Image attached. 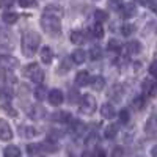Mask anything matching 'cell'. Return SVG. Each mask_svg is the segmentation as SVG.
I'll return each mask as SVG.
<instances>
[{"label":"cell","instance_id":"cell-1","mask_svg":"<svg viewBox=\"0 0 157 157\" xmlns=\"http://www.w3.org/2000/svg\"><path fill=\"white\" fill-rule=\"evenodd\" d=\"M41 43V38L36 32H27L22 35V54L25 57H33Z\"/></svg>","mask_w":157,"mask_h":157},{"label":"cell","instance_id":"cell-2","mask_svg":"<svg viewBox=\"0 0 157 157\" xmlns=\"http://www.w3.org/2000/svg\"><path fill=\"white\" fill-rule=\"evenodd\" d=\"M41 27L49 36H58L61 32V22L60 17L52 14V13H44L41 17Z\"/></svg>","mask_w":157,"mask_h":157},{"label":"cell","instance_id":"cell-3","mask_svg":"<svg viewBox=\"0 0 157 157\" xmlns=\"http://www.w3.org/2000/svg\"><path fill=\"white\" fill-rule=\"evenodd\" d=\"M25 74H27L32 80L35 82V83H43V80H44V71L39 68V64H36V63H32V64H29L27 68H25V71H24Z\"/></svg>","mask_w":157,"mask_h":157},{"label":"cell","instance_id":"cell-4","mask_svg":"<svg viewBox=\"0 0 157 157\" xmlns=\"http://www.w3.org/2000/svg\"><path fill=\"white\" fill-rule=\"evenodd\" d=\"M78 109H80V112L85 113V115L94 113V110H96V99L91 96V94H83V96H82V101H80V105H78Z\"/></svg>","mask_w":157,"mask_h":157},{"label":"cell","instance_id":"cell-5","mask_svg":"<svg viewBox=\"0 0 157 157\" xmlns=\"http://www.w3.org/2000/svg\"><path fill=\"white\" fill-rule=\"evenodd\" d=\"M17 58L11 57V55H0V68H2L3 71H13L17 68Z\"/></svg>","mask_w":157,"mask_h":157},{"label":"cell","instance_id":"cell-6","mask_svg":"<svg viewBox=\"0 0 157 157\" xmlns=\"http://www.w3.org/2000/svg\"><path fill=\"white\" fill-rule=\"evenodd\" d=\"M0 138L3 141H8L13 138V130H11V126L8 124V121L5 120H0Z\"/></svg>","mask_w":157,"mask_h":157},{"label":"cell","instance_id":"cell-7","mask_svg":"<svg viewBox=\"0 0 157 157\" xmlns=\"http://www.w3.org/2000/svg\"><path fill=\"white\" fill-rule=\"evenodd\" d=\"M49 102L52 104V105H60V104L63 102V99H64V96H63V91L61 90H52V91H49Z\"/></svg>","mask_w":157,"mask_h":157},{"label":"cell","instance_id":"cell-8","mask_svg":"<svg viewBox=\"0 0 157 157\" xmlns=\"http://www.w3.org/2000/svg\"><path fill=\"white\" fill-rule=\"evenodd\" d=\"M120 11H121V16L124 19H130V17H134L137 14V8H135L134 3H126V5L123 3V6L120 8Z\"/></svg>","mask_w":157,"mask_h":157},{"label":"cell","instance_id":"cell-9","mask_svg":"<svg viewBox=\"0 0 157 157\" xmlns=\"http://www.w3.org/2000/svg\"><path fill=\"white\" fill-rule=\"evenodd\" d=\"M39 58H41V61L44 64H50L52 58H54V52H52V49L49 46H44V47H41V50H39Z\"/></svg>","mask_w":157,"mask_h":157},{"label":"cell","instance_id":"cell-10","mask_svg":"<svg viewBox=\"0 0 157 157\" xmlns=\"http://www.w3.org/2000/svg\"><path fill=\"white\" fill-rule=\"evenodd\" d=\"M52 120H54L55 123H69L71 121V113L66 112V110H60V112H55L54 115H52Z\"/></svg>","mask_w":157,"mask_h":157},{"label":"cell","instance_id":"cell-11","mask_svg":"<svg viewBox=\"0 0 157 157\" xmlns=\"http://www.w3.org/2000/svg\"><path fill=\"white\" fill-rule=\"evenodd\" d=\"M101 115H102V118H105V120H112V118H115V115H116L115 107L112 105V104H104V105L101 107Z\"/></svg>","mask_w":157,"mask_h":157},{"label":"cell","instance_id":"cell-12","mask_svg":"<svg viewBox=\"0 0 157 157\" xmlns=\"http://www.w3.org/2000/svg\"><path fill=\"white\" fill-rule=\"evenodd\" d=\"M141 49H143V46H141L138 41H129V43L126 44V50H127L129 55H137V54H140Z\"/></svg>","mask_w":157,"mask_h":157},{"label":"cell","instance_id":"cell-13","mask_svg":"<svg viewBox=\"0 0 157 157\" xmlns=\"http://www.w3.org/2000/svg\"><path fill=\"white\" fill-rule=\"evenodd\" d=\"M88 83H90V74L86 71L77 72V75H75V85L77 86H85Z\"/></svg>","mask_w":157,"mask_h":157},{"label":"cell","instance_id":"cell-14","mask_svg":"<svg viewBox=\"0 0 157 157\" xmlns=\"http://www.w3.org/2000/svg\"><path fill=\"white\" fill-rule=\"evenodd\" d=\"M44 116H46V110L41 105H35L30 109V118H33V120H43Z\"/></svg>","mask_w":157,"mask_h":157},{"label":"cell","instance_id":"cell-15","mask_svg":"<svg viewBox=\"0 0 157 157\" xmlns=\"http://www.w3.org/2000/svg\"><path fill=\"white\" fill-rule=\"evenodd\" d=\"M71 58H72V61H74V63L82 64V63H85V60H86V54H85V50L77 49V50H74V52H72Z\"/></svg>","mask_w":157,"mask_h":157},{"label":"cell","instance_id":"cell-16","mask_svg":"<svg viewBox=\"0 0 157 157\" xmlns=\"http://www.w3.org/2000/svg\"><path fill=\"white\" fill-rule=\"evenodd\" d=\"M116 135H118V126L116 124H109L105 127V130H104V137L107 140H113Z\"/></svg>","mask_w":157,"mask_h":157},{"label":"cell","instance_id":"cell-17","mask_svg":"<svg viewBox=\"0 0 157 157\" xmlns=\"http://www.w3.org/2000/svg\"><path fill=\"white\" fill-rule=\"evenodd\" d=\"M3 155L5 157H21V149L14 145H10L3 149Z\"/></svg>","mask_w":157,"mask_h":157},{"label":"cell","instance_id":"cell-18","mask_svg":"<svg viewBox=\"0 0 157 157\" xmlns=\"http://www.w3.org/2000/svg\"><path fill=\"white\" fill-rule=\"evenodd\" d=\"M90 82H91V85H93V88H94L96 91H101L104 86H105V78H104V77H101V75H96V77H93Z\"/></svg>","mask_w":157,"mask_h":157},{"label":"cell","instance_id":"cell-19","mask_svg":"<svg viewBox=\"0 0 157 157\" xmlns=\"http://www.w3.org/2000/svg\"><path fill=\"white\" fill-rule=\"evenodd\" d=\"M39 146H41L44 151H47V152H57V149H58V145H57L55 141H52V140H46Z\"/></svg>","mask_w":157,"mask_h":157},{"label":"cell","instance_id":"cell-20","mask_svg":"<svg viewBox=\"0 0 157 157\" xmlns=\"http://www.w3.org/2000/svg\"><path fill=\"white\" fill-rule=\"evenodd\" d=\"M2 19H3L5 24H14L19 19V16H17V13H14V11H6V13H3Z\"/></svg>","mask_w":157,"mask_h":157},{"label":"cell","instance_id":"cell-21","mask_svg":"<svg viewBox=\"0 0 157 157\" xmlns=\"http://www.w3.org/2000/svg\"><path fill=\"white\" fill-rule=\"evenodd\" d=\"M0 99L8 102L13 99V90L8 88V86H0Z\"/></svg>","mask_w":157,"mask_h":157},{"label":"cell","instance_id":"cell-22","mask_svg":"<svg viewBox=\"0 0 157 157\" xmlns=\"http://www.w3.org/2000/svg\"><path fill=\"white\" fill-rule=\"evenodd\" d=\"M71 43H74V44H83L85 43V35L82 33V32H72L71 33Z\"/></svg>","mask_w":157,"mask_h":157},{"label":"cell","instance_id":"cell-23","mask_svg":"<svg viewBox=\"0 0 157 157\" xmlns=\"http://www.w3.org/2000/svg\"><path fill=\"white\" fill-rule=\"evenodd\" d=\"M91 35H93V38H102L104 36V29L101 22H96L93 27H91Z\"/></svg>","mask_w":157,"mask_h":157},{"label":"cell","instance_id":"cell-24","mask_svg":"<svg viewBox=\"0 0 157 157\" xmlns=\"http://www.w3.org/2000/svg\"><path fill=\"white\" fill-rule=\"evenodd\" d=\"M143 91H145L146 94H154V91H155V85L152 83V80H149V78H146L145 82H143Z\"/></svg>","mask_w":157,"mask_h":157},{"label":"cell","instance_id":"cell-25","mask_svg":"<svg viewBox=\"0 0 157 157\" xmlns=\"http://www.w3.org/2000/svg\"><path fill=\"white\" fill-rule=\"evenodd\" d=\"M85 143H86V146H88V148L96 146L98 143H99V137H98V134H96V132H91V134L88 135V138L85 140Z\"/></svg>","mask_w":157,"mask_h":157},{"label":"cell","instance_id":"cell-26","mask_svg":"<svg viewBox=\"0 0 157 157\" xmlns=\"http://www.w3.org/2000/svg\"><path fill=\"white\" fill-rule=\"evenodd\" d=\"M94 19H96V22H105L107 19H109V13L107 11H104V10H96L94 11Z\"/></svg>","mask_w":157,"mask_h":157},{"label":"cell","instance_id":"cell-27","mask_svg":"<svg viewBox=\"0 0 157 157\" xmlns=\"http://www.w3.org/2000/svg\"><path fill=\"white\" fill-rule=\"evenodd\" d=\"M107 49L110 50V52H120L121 50V43L118 41V39H110V41L107 43Z\"/></svg>","mask_w":157,"mask_h":157},{"label":"cell","instance_id":"cell-28","mask_svg":"<svg viewBox=\"0 0 157 157\" xmlns=\"http://www.w3.org/2000/svg\"><path fill=\"white\" fill-rule=\"evenodd\" d=\"M101 57H102V50H101V47L94 46V47H91V49H90V58H91V60H99Z\"/></svg>","mask_w":157,"mask_h":157},{"label":"cell","instance_id":"cell-29","mask_svg":"<svg viewBox=\"0 0 157 157\" xmlns=\"http://www.w3.org/2000/svg\"><path fill=\"white\" fill-rule=\"evenodd\" d=\"M134 32H135V25H132V24H124L121 27V33L124 36H130Z\"/></svg>","mask_w":157,"mask_h":157},{"label":"cell","instance_id":"cell-30","mask_svg":"<svg viewBox=\"0 0 157 157\" xmlns=\"http://www.w3.org/2000/svg\"><path fill=\"white\" fill-rule=\"evenodd\" d=\"M71 130L72 132H82L83 130V123L82 121H78V120H74V121H71Z\"/></svg>","mask_w":157,"mask_h":157},{"label":"cell","instance_id":"cell-31","mask_svg":"<svg viewBox=\"0 0 157 157\" xmlns=\"http://www.w3.org/2000/svg\"><path fill=\"white\" fill-rule=\"evenodd\" d=\"M107 3H109V8L110 10L120 11V8L123 6V0H107Z\"/></svg>","mask_w":157,"mask_h":157},{"label":"cell","instance_id":"cell-32","mask_svg":"<svg viewBox=\"0 0 157 157\" xmlns=\"http://www.w3.org/2000/svg\"><path fill=\"white\" fill-rule=\"evenodd\" d=\"M129 120H130V113H129V110L127 109H123L121 112H120V121L121 123H129Z\"/></svg>","mask_w":157,"mask_h":157},{"label":"cell","instance_id":"cell-33","mask_svg":"<svg viewBox=\"0 0 157 157\" xmlns=\"http://www.w3.org/2000/svg\"><path fill=\"white\" fill-rule=\"evenodd\" d=\"M35 98H36L38 101H43V99L46 98V90H44L43 86H38V88L35 90Z\"/></svg>","mask_w":157,"mask_h":157},{"label":"cell","instance_id":"cell-34","mask_svg":"<svg viewBox=\"0 0 157 157\" xmlns=\"http://www.w3.org/2000/svg\"><path fill=\"white\" fill-rule=\"evenodd\" d=\"M19 5L22 8H33L36 6V0H19Z\"/></svg>","mask_w":157,"mask_h":157},{"label":"cell","instance_id":"cell-35","mask_svg":"<svg viewBox=\"0 0 157 157\" xmlns=\"http://www.w3.org/2000/svg\"><path fill=\"white\" fill-rule=\"evenodd\" d=\"M132 105H134L135 109H141L143 105H145V98H143V96L135 98V99H134V102H132Z\"/></svg>","mask_w":157,"mask_h":157},{"label":"cell","instance_id":"cell-36","mask_svg":"<svg viewBox=\"0 0 157 157\" xmlns=\"http://www.w3.org/2000/svg\"><path fill=\"white\" fill-rule=\"evenodd\" d=\"M39 149H41V146H39V145H29V146H27V152H29L30 155H35Z\"/></svg>","mask_w":157,"mask_h":157},{"label":"cell","instance_id":"cell-37","mask_svg":"<svg viewBox=\"0 0 157 157\" xmlns=\"http://www.w3.org/2000/svg\"><path fill=\"white\" fill-rule=\"evenodd\" d=\"M21 134L24 137H32V135H35V130L30 127H21Z\"/></svg>","mask_w":157,"mask_h":157},{"label":"cell","instance_id":"cell-38","mask_svg":"<svg viewBox=\"0 0 157 157\" xmlns=\"http://www.w3.org/2000/svg\"><path fill=\"white\" fill-rule=\"evenodd\" d=\"M149 74L157 77V60H155V61H152V63L149 64Z\"/></svg>","mask_w":157,"mask_h":157},{"label":"cell","instance_id":"cell-39","mask_svg":"<svg viewBox=\"0 0 157 157\" xmlns=\"http://www.w3.org/2000/svg\"><path fill=\"white\" fill-rule=\"evenodd\" d=\"M137 2H140L141 5H146V6H151V8H154V5L157 3V0H137Z\"/></svg>","mask_w":157,"mask_h":157},{"label":"cell","instance_id":"cell-40","mask_svg":"<svg viewBox=\"0 0 157 157\" xmlns=\"http://www.w3.org/2000/svg\"><path fill=\"white\" fill-rule=\"evenodd\" d=\"M112 154H113V157H123L124 152H123V148L121 146H116V148H113V152Z\"/></svg>","mask_w":157,"mask_h":157},{"label":"cell","instance_id":"cell-41","mask_svg":"<svg viewBox=\"0 0 157 157\" xmlns=\"http://www.w3.org/2000/svg\"><path fill=\"white\" fill-rule=\"evenodd\" d=\"M14 3V0H0V8H8Z\"/></svg>","mask_w":157,"mask_h":157},{"label":"cell","instance_id":"cell-42","mask_svg":"<svg viewBox=\"0 0 157 157\" xmlns=\"http://www.w3.org/2000/svg\"><path fill=\"white\" fill-rule=\"evenodd\" d=\"M94 157H105V151H104V149H98V152H94Z\"/></svg>","mask_w":157,"mask_h":157},{"label":"cell","instance_id":"cell-43","mask_svg":"<svg viewBox=\"0 0 157 157\" xmlns=\"http://www.w3.org/2000/svg\"><path fill=\"white\" fill-rule=\"evenodd\" d=\"M82 157H94V152H93V151H85V152L82 154Z\"/></svg>","mask_w":157,"mask_h":157},{"label":"cell","instance_id":"cell-44","mask_svg":"<svg viewBox=\"0 0 157 157\" xmlns=\"http://www.w3.org/2000/svg\"><path fill=\"white\" fill-rule=\"evenodd\" d=\"M151 155H152V157H157V145L152 146V149H151Z\"/></svg>","mask_w":157,"mask_h":157}]
</instances>
